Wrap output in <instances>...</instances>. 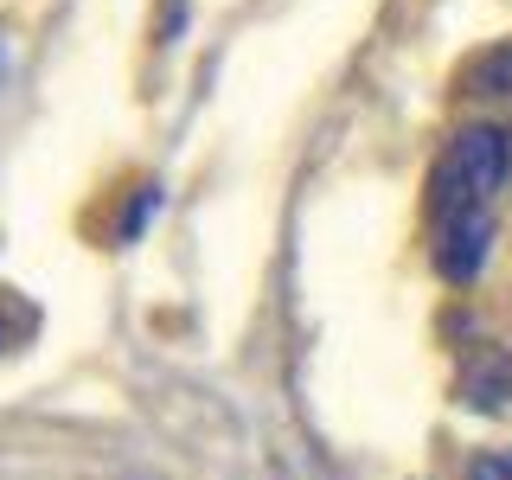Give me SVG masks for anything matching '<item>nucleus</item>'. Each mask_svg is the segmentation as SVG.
Masks as SVG:
<instances>
[{
	"label": "nucleus",
	"mask_w": 512,
	"mask_h": 480,
	"mask_svg": "<svg viewBox=\"0 0 512 480\" xmlns=\"http://www.w3.org/2000/svg\"><path fill=\"white\" fill-rule=\"evenodd\" d=\"M506 173H512V135H506V128H493V122L461 128V135L442 148L436 173H429L436 218H448V212H487L493 192L506 186Z\"/></svg>",
	"instance_id": "obj_1"
},
{
	"label": "nucleus",
	"mask_w": 512,
	"mask_h": 480,
	"mask_svg": "<svg viewBox=\"0 0 512 480\" xmlns=\"http://www.w3.org/2000/svg\"><path fill=\"white\" fill-rule=\"evenodd\" d=\"M493 250V212H448L436 231V269L448 282H474Z\"/></svg>",
	"instance_id": "obj_2"
},
{
	"label": "nucleus",
	"mask_w": 512,
	"mask_h": 480,
	"mask_svg": "<svg viewBox=\"0 0 512 480\" xmlns=\"http://www.w3.org/2000/svg\"><path fill=\"white\" fill-rule=\"evenodd\" d=\"M468 480H512V448H493V455L468 461Z\"/></svg>",
	"instance_id": "obj_5"
},
{
	"label": "nucleus",
	"mask_w": 512,
	"mask_h": 480,
	"mask_svg": "<svg viewBox=\"0 0 512 480\" xmlns=\"http://www.w3.org/2000/svg\"><path fill=\"white\" fill-rule=\"evenodd\" d=\"M455 90L468 96V103H487V109H512V39L461 64Z\"/></svg>",
	"instance_id": "obj_4"
},
{
	"label": "nucleus",
	"mask_w": 512,
	"mask_h": 480,
	"mask_svg": "<svg viewBox=\"0 0 512 480\" xmlns=\"http://www.w3.org/2000/svg\"><path fill=\"white\" fill-rule=\"evenodd\" d=\"M455 391H461V404H468V410L512 404V359H506L500 346H480V352H468V365H461Z\"/></svg>",
	"instance_id": "obj_3"
}]
</instances>
